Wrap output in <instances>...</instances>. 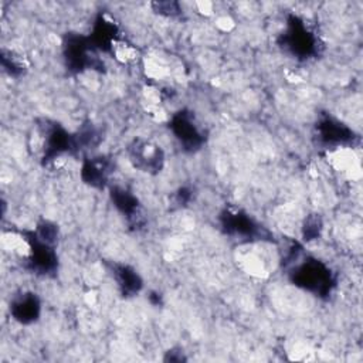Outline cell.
I'll return each mask as SVG.
<instances>
[{
  "label": "cell",
  "mask_w": 363,
  "mask_h": 363,
  "mask_svg": "<svg viewBox=\"0 0 363 363\" xmlns=\"http://www.w3.org/2000/svg\"><path fill=\"white\" fill-rule=\"evenodd\" d=\"M291 279L295 285L319 296L329 294L333 285V278L329 268L313 258L303 259L301 264H298L291 272Z\"/></svg>",
  "instance_id": "cell-1"
},
{
  "label": "cell",
  "mask_w": 363,
  "mask_h": 363,
  "mask_svg": "<svg viewBox=\"0 0 363 363\" xmlns=\"http://www.w3.org/2000/svg\"><path fill=\"white\" fill-rule=\"evenodd\" d=\"M279 43L299 58H308L318 51V38L296 16L289 17L286 31L281 35Z\"/></svg>",
  "instance_id": "cell-2"
},
{
  "label": "cell",
  "mask_w": 363,
  "mask_h": 363,
  "mask_svg": "<svg viewBox=\"0 0 363 363\" xmlns=\"http://www.w3.org/2000/svg\"><path fill=\"white\" fill-rule=\"evenodd\" d=\"M24 240L30 247L28 267L38 274H50L57 267V257L52 245L37 235V233H28Z\"/></svg>",
  "instance_id": "cell-3"
},
{
  "label": "cell",
  "mask_w": 363,
  "mask_h": 363,
  "mask_svg": "<svg viewBox=\"0 0 363 363\" xmlns=\"http://www.w3.org/2000/svg\"><path fill=\"white\" fill-rule=\"evenodd\" d=\"M129 157L136 167L149 173L160 172L164 160L160 146L140 139L133 140L129 146Z\"/></svg>",
  "instance_id": "cell-4"
},
{
  "label": "cell",
  "mask_w": 363,
  "mask_h": 363,
  "mask_svg": "<svg viewBox=\"0 0 363 363\" xmlns=\"http://www.w3.org/2000/svg\"><path fill=\"white\" fill-rule=\"evenodd\" d=\"M170 128L187 150H196L204 142L203 132L196 125L193 115L187 111H180L174 113L170 121Z\"/></svg>",
  "instance_id": "cell-5"
},
{
  "label": "cell",
  "mask_w": 363,
  "mask_h": 363,
  "mask_svg": "<svg viewBox=\"0 0 363 363\" xmlns=\"http://www.w3.org/2000/svg\"><path fill=\"white\" fill-rule=\"evenodd\" d=\"M92 48L95 47L91 44L89 38H85L78 34L67 35L64 43V55L67 65L75 71H81L85 67L92 65L89 57Z\"/></svg>",
  "instance_id": "cell-6"
},
{
  "label": "cell",
  "mask_w": 363,
  "mask_h": 363,
  "mask_svg": "<svg viewBox=\"0 0 363 363\" xmlns=\"http://www.w3.org/2000/svg\"><path fill=\"white\" fill-rule=\"evenodd\" d=\"M221 227L230 235L238 237H257L259 235V225L242 211L237 210H225L221 217Z\"/></svg>",
  "instance_id": "cell-7"
},
{
  "label": "cell",
  "mask_w": 363,
  "mask_h": 363,
  "mask_svg": "<svg viewBox=\"0 0 363 363\" xmlns=\"http://www.w3.org/2000/svg\"><path fill=\"white\" fill-rule=\"evenodd\" d=\"M10 312L20 323H31L40 315V301L35 294L24 292L13 299L10 303Z\"/></svg>",
  "instance_id": "cell-8"
},
{
  "label": "cell",
  "mask_w": 363,
  "mask_h": 363,
  "mask_svg": "<svg viewBox=\"0 0 363 363\" xmlns=\"http://www.w3.org/2000/svg\"><path fill=\"white\" fill-rule=\"evenodd\" d=\"M318 136L326 145H340L350 142L353 139V132L343 123L325 118L318 125Z\"/></svg>",
  "instance_id": "cell-9"
},
{
  "label": "cell",
  "mask_w": 363,
  "mask_h": 363,
  "mask_svg": "<svg viewBox=\"0 0 363 363\" xmlns=\"http://www.w3.org/2000/svg\"><path fill=\"white\" fill-rule=\"evenodd\" d=\"M111 172V163L105 157L86 159L82 164L81 176L85 183L94 187H104L108 174Z\"/></svg>",
  "instance_id": "cell-10"
},
{
  "label": "cell",
  "mask_w": 363,
  "mask_h": 363,
  "mask_svg": "<svg viewBox=\"0 0 363 363\" xmlns=\"http://www.w3.org/2000/svg\"><path fill=\"white\" fill-rule=\"evenodd\" d=\"M112 275L115 277L121 291L123 295H135L142 288V279L136 274L135 269H132L128 265L122 264H113L112 265Z\"/></svg>",
  "instance_id": "cell-11"
},
{
  "label": "cell",
  "mask_w": 363,
  "mask_h": 363,
  "mask_svg": "<svg viewBox=\"0 0 363 363\" xmlns=\"http://www.w3.org/2000/svg\"><path fill=\"white\" fill-rule=\"evenodd\" d=\"M116 35V27L115 24L105 18L104 16H99L95 21L94 31L89 37V41L94 47H98L101 50H109L112 47V43Z\"/></svg>",
  "instance_id": "cell-12"
},
{
  "label": "cell",
  "mask_w": 363,
  "mask_h": 363,
  "mask_svg": "<svg viewBox=\"0 0 363 363\" xmlns=\"http://www.w3.org/2000/svg\"><path fill=\"white\" fill-rule=\"evenodd\" d=\"M111 197L119 211H122L129 220H136V217L139 216V208H138V200L135 196H132L125 189L113 187L111 190Z\"/></svg>",
  "instance_id": "cell-13"
},
{
  "label": "cell",
  "mask_w": 363,
  "mask_h": 363,
  "mask_svg": "<svg viewBox=\"0 0 363 363\" xmlns=\"http://www.w3.org/2000/svg\"><path fill=\"white\" fill-rule=\"evenodd\" d=\"M320 228H322V223H320V218L313 216L311 218L306 220L305 225H303V237L305 240H313L319 235L320 233Z\"/></svg>",
  "instance_id": "cell-14"
},
{
  "label": "cell",
  "mask_w": 363,
  "mask_h": 363,
  "mask_svg": "<svg viewBox=\"0 0 363 363\" xmlns=\"http://www.w3.org/2000/svg\"><path fill=\"white\" fill-rule=\"evenodd\" d=\"M153 6L156 7V10L159 13H166L169 16H173L177 11H180V9H179V6L176 3H169V1L167 3H155Z\"/></svg>",
  "instance_id": "cell-15"
}]
</instances>
